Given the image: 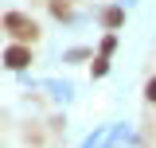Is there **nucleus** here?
<instances>
[{"instance_id":"1","label":"nucleus","mask_w":156,"mask_h":148,"mask_svg":"<svg viewBox=\"0 0 156 148\" xmlns=\"http://www.w3.org/2000/svg\"><path fill=\"white\" fill-rule=\"evenodd\" d=\"M4 31H8V35H16V39H23V43H35V35H39L35 19L20 16V12H8V16H4Z\"/></svg>"},{"instance_id":"2","label":"nucleus","mask_w":156,"mask_h":148,"mask_svg":"<svg viewBox=\"0 0 156 148\" xmlns=\"http://www.w3.org/2000/svg\"><path fill=\"white\" fill-rule=\"evenodd\" d=\"M4 62H8L12 70H23V66L31 62V51H27V47H8V51H4Z\"/></svg>"},{"instance_id":"3","label":"nucleus","mask_w":156,"mask_h":148,"mask_svg":"<svg viewBox=\"0 0 156 148\" xmlns=\"http://www.w3.org/2000/svg\"><path fill=\"white\" fill-rule=\"evenodd\" d=\"M101 23H105V27H121V23H125V12H121V8H109V12L101 16Z\"/></svg>"},{"instance_id":"4","label":"nucleus","mask_w":156,"mask_h":148,"mask_svg":"<svg viewBox=\"0 0 156 148\" xmlns=\"http://www.w3.org/2000/svg\"><path fill=\"white\" fill-rule=\"evenodd\" d=\"M51 12L58 19H70V4H62V0H51Z\"/></svg>"},{"instance_id":"5","label":"nucleus","mask_w":156,"mask_h":148,"mask_svg":"<svg viewBox=\"0 0 156 148\" xmlns=\"http://www.w3.org/2000/svg\"><path fill=\"white\" fill-rule=\"evenodd\" d=\"M105 70H109V55H98L94 58V78H101Z\"/></svg>"},{"instance_id":"6","label":"nucleus","mask_w":156,"mask_h":148,"mask_svg":"<svg viewBox=\"0 0 156 148\" xmlns=\"http://www.w3.org/2000/svg\"><path fill=\"white\" fill-rule=\"evenodd\" d=\"M113 47H117V39H113V35H105V39H101V55H109Z\"/></svg>"},{"instance_id":"7","label":"nucleus","mask_w":156,"mask_h":148,"mask_svg":"<svg viewBox=\"0 0 156 148\" xmlns=\"http://www.w3.org/2000/svg\"><path fill=\"white\" fill-rule=\"evenodd\" d=\"M144 97H148V101H156V78L148 82V90H144Z\"/></svg>"}]
</instances>
